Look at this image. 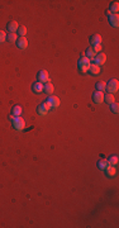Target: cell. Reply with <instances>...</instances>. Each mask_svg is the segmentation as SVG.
Wrapping results in <instances>:
<instances>
[{"instance_id":"obj_1","label":"cell","mask_w":119,"mask_h":228,"mask_svg":"<svg viewBox=\"0 0 119 228\" xmlns=\"http://www.w3.org/2000/svg\"><path fill=\"white\" fill-rule=\"evenodd\" d=\"M9 119L12 121L13 128H14L15 131H22V129H24L25 122H24V119L22 118V115H20V117H14L13 114H10V115H9Z\"/></svg>"},{"instance_id":"obj_2","label":"cell","mask_w":119,"mask_h":228,"mask_svg":"<svg viewBox=\"0 0 119 228\" xmlns=\"http://www.w3.org/2000/svg\"><path fill=\"white\" fill-rule=\"evenodd\" d=\"M119 89V81L117 79H110L108 82H105V90L110 94H114Z\"/></svg>"},{"instance_id":"obj_3","label":"cell","mask_w":119,"mask_h":228,"mask_svg":"<svg viewBox=\"0 0 119 228\" xmlns=\"http://www.w3.org/2000/svg\"><path fill=\"white\" fill-rule=\"evenodd\" d=\"M90 63H91V60H89L88 57H85V56H82V57H80V60H79V62H78V66H79V70L81 71V72H88V70H89V66H90Z\"/></svg>"},{"instance_id":"obj_4","label":"cell","mask_w":119,"mask_h":228,"mask_svg":"<svg viewBox=\"0 0 119 228\" xmlns=\"http://www.w3.org/2000/svg\"><path fill=\"white\" fill-rule=\"evenodd\" d=\"M92 63H95V65H98L99 67L100 66H103L105 62H106V55L105 53H103V52H99V53H96V56L92 58Z\"/></svg>"},{"instance_id":"obj_5","label":"cell","mask_w":119,"mask_h":228,"mask_svg":"<svg viewBox=\"0 0 119 228\" xmlns=\"http://www.w3.org/2000/svg\"><path fill=\"white\" fill-rule=\"evenodd\" d=\"M46 103L48 104L49 109H55V108H57L60 105V99L57 96H55V95H49L47 98V100H46Z\"/></svg>"},{"instance_id":"obj_6","label":"cell","mask_w":119,"mask_h":228,"mask_svg":"<svg viewBox=\"0 0 119 228\" xmlns=\"http://www.w3.org/2000/svg\"><path fill=\"white\" fill-rule=\"evenodd\" d=\"M92 101H94L95 104H101L104 101V92L103 91H94L92 92V96H91Z\"/></svg>"},{"instance_id":"obj_7","label":"cell","mask_w":119,"mask_h":228,"mask_svg":"<svg viewBox=\"0 0 119 228\" xmlns=\"http://www.w3.org/2000/svg\"><path fill=\"white\" fill-rule=\"evenodd\" d=\"M37 79H38V81H39V82H42V84L47 82V81L49 80L48 72H47L46 70H41V71H39V72L37 74Z\"/></svg>"},{"instance_id":"obj_8","label":"cell","mask_w":119,"mask_h":228,"mask_svg":"<svg viewBox=\"0 0 119 228\" xmlns=\"http://www.w3.org/2000/svg\"><path fill=\"white\" fill-rule=\"evenodd\" d=\"M48 110H49V107H48V104L46 103H42V104H39L38 107H37V113L39 114V115H46L47 113H48Z\"/></svg>"},{"instance_id":"obj_9","label":"cell","mask_w":119,"mask_h":228,"mask_svg":"<svg viewBox=\"0 0 119 228\" xmlns=\"http://www.w3.org/2000/svg\"><path fill=\"white\" fill-rule=\"evenodd\" d=\"M15 43H16V47L20 48V49H25L28 47V41L25 37H19L18 39H16Z\"/></svg>"},{"instance_id":"obj_10","label":"cell","mask_w":119,"mask_h":228,"mask_svg":"<svg viewBox=\"0 0 119 228\" xmlns=\"http://www.w3.org/2000/svg\"><path fill=\"white\" fill-rule=\"evenodd\" d=\"M108 19H109V24L112 25V27H115V28H117L118 25H119V15H118V14L109 15Z\"/></svg>"},{"instance_id":"obj_11","label":"cell","mask_w":119,"mask_h":228,"mask_svg":"<svg viewBox=\"0 0 119 228\" xmlns=\"http://www.w3.org/2000/svg\"><path fill=\"white\" fill-rule=\"evenodd\" d=\"M18 27H19V24L16 23L15 20H12V22H9L6 24V29H8V32H10V33H15L16 29H18Z\"/></svg>"},{"instance_id":"obj_12","label":"cell","mask_w":119,"mask_h":228,"mask_svg":"<svg viewBox=\"0 0 119 228\" xmlns=\"http://www.w3.org/2000/svg\"><path fill=\"white\" fill-rule=\"evenodd\" d=\"M32 91L36 92V94H41V92L43 91V84L39 82V81L34 82V84L32 85Z\"/></svg>"},{"instance_id":"obj_13","label":"cell","mask_w":119,"mask_h":228,"mask_svg":"<svg viewBox=\"0 0 119 228\" xmlns=\"http://www.w3.org/2000/svg\"><path fill=\"white\" fill-rule=\"evenodd\" d=\"M98 45H101V36L92 34L90 37V46H98Z\"/></svg>"},{"instance_id":"obj_14","label":"cell","mask_w":119,"mask_h":228,"mask_svg":"<svg viewBox=\"0 0 119 228\" xmlns=\"http://www.w3.org/2000/svg\"><path fill=\"white\" fill-rule=\"evenodd\" d=\"M96 56V52H95V49H94V47L92 46H90V47H88L86 48V51H85V57H88L89 60H92Z\"/></svg>"},{"instance_id":"obj_15","label":"cell","mask_w":119,"mask_h":228,"mask_svg":"<svg viewBox=\"0 0 119 228\" xmlns=\"http://www.w3.org/2000/svg\"><path fill=\"white\" fill-rule=\"evenodd\" d=\"M88 72H90L91 75H94V76H96V75H99V74H100V67H99L98 65H95V63H90V66H89V70H88Z\"/></svg>"},{"instance_id":"obj_16","label":"cell","mask_w":119,"mask_h":228,"mask_svg":"<svg viewBox=\"0 0 119 228\" xmlns=\"http://www.w3.org/2000/svg\"><path fill=\"white\" fill-rule=\"evenodd\" d=\"M43 91L46 92V94H52V92H53V85H52V82H51L49 80L43 84Z\"/></svg>"},{"instance_id":"obj_17","label":"cell","mask_w":119,"mask_h":228,"mask_svg":"<svg viewBox=\"0 0 119 228\" xmlns=\"http://www.w3.org/2000/svg\"><path fill=\"white\" fill-rule=\"evenodd\" d=\"M22 113H23V108L20 107V105H14L13 108H12V114L14 115V117H20L22 115Z\"/></svg>"},{"instance_id":"obj_18","label":"cell","mask_w":119,"mask_h":228,"mask_svg":"<svg viewBox=\"0 0 119 228\" xmlns=\"http://www.w3.org/2000/svg\"><path fill=\"white\" fill-rule=\"evenodd\" d=\"M119 10V3L118 2H112L109 5V12L112 14H117Z\"/></svg>"},{"instance_id":"obj_19","label":"cell","mask_w":119,"mask_h":228,"mask_svg":"<svg viewBox=\"0 0 119 228\" xmlns=\"http://www.w3.org/2000/svg\"><path fill=\"white\" fill-rule=\"evenodd\" d=\"M118 156L117 155H110L108 158H106V162H108V165H112V166H115V165H118Z\"/></svg>"},{"instance_id":"obj_20","label":"cell","mask_w":119,"mask_h":228,"mask_svg":"<svg viewBox=\"0 0 119 228\" xmlns=\"http://www.w3.org/2000/svg\"><path fill=\"white\" fill-rule=\"evenodd\" d=\"M104 101L106 104H113L115 103V99H114V94H110V92H108V94H104Z\"/></svg>"},{"instance_id":"obj_21","label":"cell","mask_w":119,"mask_h":228,"mask_svg":"<svg viewBox=\"0 0 119 228\" xmlns=\"http://www.w3.org/2000/svg\"><path fill=\"white\" fill-rule=\"evenodd\" d=\"M105 172H106V175H108L109 177H112V176H114V175L117 174V170H115V166H112V165H108V166L105 167Z\"/></svg>"},{"instance_id":"obj_22","label":"cell","mask_w":119,"mask_h":228,"mask_svg":"<svg viewBox=\"0 0 119 228\" xmlns=\"http://www.w3.org/2000/svg\"><path fill=\"white\" fill-rule=\"evenodd\" d=\"M16 39H18V37H16V33H6V41L10 42V43H15Z\"/></svg>"},{"instance_id":"obj_23","label":"cell","mask_w":119,"mask_h":228,"mask_svg":"<svg viewBox=\"0 0 119 228\" xmlns=\"http://www.w3.org/2000/svg\"><path fill=\"white\" fill-rule=\"evenodd\" d=\"M15 33H16V34H18L19 37H25V34H27V28H25L24 25H19Z\"/></svg>"},{"instance_id":"obj_24","label":"cell","mask_w":119,"mask_h":228,"mask_svg":"<svg viewBox=\"0 0 119 228\" xmlns=\"http://www.w3.org/2000/svg\"><path fill=\"white\" fill-rule=\"evenodd\" d=\"M108 166V162H106V158H101L98 161V167L100 170H105V167Z\"/></svg>"},{"instance_id":"obj_25","label":"cell","mask_w":119,"mask_h":228,"mask_svg":"<svg viewBox=\"0 0 119 228\" xmlns=\"http://www.w3.org/2000/svg\"><path fill=\"white\" fill-rule=\"evenodd\" d=\"M95 89H96L98 91H104V90H105V82H104V81H98V82L95 84Z\"/></svg>"},{"instance_id":"obj_26","label":"cell","mask_w":119,"mask_h":228,"mask_svg":"<svg viewBox=\"0 0 119 228\" xmlns=\"http://www.w3.org/2000/svg\"><path fill=\"white\" fill-rule=\"evenodd\" d=\"M110 110H112L113 113H115V114H118V112H119V105H118V103L110 104Z\"/></svg>"},{"instance_id":"obj_27","label":"cell","mask_w":119,"mask_h":228,"mask_svg":"<svg viewBox=\"0 0 119 228\" xmlns=\"http://www.w3.org/2000/svg\"><path fill=\"white\" fill-rule=\"evenodd\" d=\"M5 39H6V33L3 32V31H0V43H3Z\"/></svg>"},{"instance_id":"obj_28","label":"cell","mask_w":119,"mask_h":228,"mask_svg":"<svg viewBox=\"0 0 119 228\" xmlns=\"http://www.w3.org/2000/svg\"><path fill=\"white\" fill-rule=\"evenodd\" d=\"M105 14H106V15H108V16H109V15H112V13H110V12H109V10H106V12H105Z\"/></svg>"}]
</instances>
